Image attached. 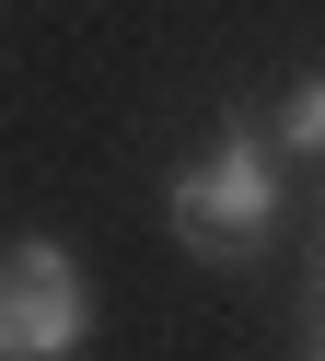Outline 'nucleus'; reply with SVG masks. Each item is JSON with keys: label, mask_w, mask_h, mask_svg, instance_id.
Segmentation results:
<instances>
[{"label": "nucleus", "mask_w": 325, "mask_h": 361, "mask_svg": "<svg viewBox=\"0 0 325 361\" xmlns=\"http://www.w3.org/2000/svg\"><path fill=\"white\" fill-rule=\"evenodd\" d=\"M291 164H325V71H302L291 94H279V128H267Z\"/></svg>", "instance_id": "3"}, {"label": "nucleus", "mask_w": 325, "mask_h": 361, "mask_svg": "<svg viewBox=\"0 0 325 361\" xmlns=\"http://www.w3.org/2000/svg\"><path fill=\"white\" fill-rule=\"evenodd\" d=\"M82 338H93L82 257L58 233H12L0 245V361H70Z\"/></svg>", "instance_id": "2"}, {"label": "nucleus", "mask_w": 325, "mask_h": 361, "mask_svg": "<svg viewBox=\"0 0 325 361\" xmlns=\"http://www.w3.org/2000/svg\"><path fill=\"white\" fill-rule=\"evenodd\" d=\"M314 361H325V326H314Z\"/></svg>", "instance_id": "4"}, {"label": "nucleus", "mask_w": 325, "mask_h": 361, "mask_svg": "<svg viewBox=\"0 0 325 361\" xmlns=\"http://www.w3.org/2000/svg\"><path fill=\"white\" fill-rule=\"evenodd\" d=\"M279 140L255 117H232L221 140L198 152V164L174 175V187H162V221H174V245L186 257H209V268H255L279 245Z\"/></svg>", "instance_id": "1"}]
</instances>
